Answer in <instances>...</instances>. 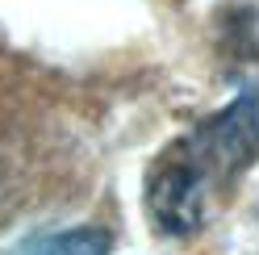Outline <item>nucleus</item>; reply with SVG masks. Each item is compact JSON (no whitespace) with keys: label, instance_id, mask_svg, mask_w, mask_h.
I'll return each mask as SVG.
<instances>
[{"label":"nucleus","instance_id":"nucleus-1","mask_svg":"<svg viewBox=\"0 0 259 255\" xmlns=\"http://www.w3.org/2000/svg\"><path fill=\"white\" fill-rule=\"evenodd\" d=\"M259 159V88H247L213 117L171 138L147 172V214L163 234L205 230L234 184Z\"/></svg>","mask_w":259,"mask_h":255},{"label":"nucleus","instance_id":"nucleus-2","mask_svg":"<svg viewBox=\"0 0 259 255\" xmlns=\"http://www.w3.org/2000/svg\"><path fill=\"white\" fill-rule=\"evenodd\" d=\"M113 234L101 226H79V230H59L51 238H38L29 255H109Z\"/></svg>","mask_w":259,"mask_h":255}]
</instances>
